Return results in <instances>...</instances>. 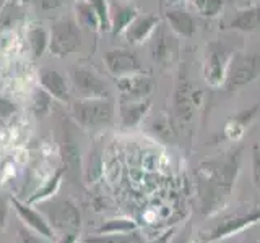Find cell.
Masks as SVG:
<instances>
[{
    "label": "cell",
    "mask_w": 260,
    "mask_h": 243,
    "mask_svg": "<svg viewBox=\"0 0 260 243\" xmlns=\"http://www.w3.org/2000/svg\"><path fill=\"white\" fill-rule=\"evenodd\" d=\"M52 99L54 97L49 93H46L43 88H39L32 93L31 110H32V113H35L36 118H44L49 115V112H51V109H52Z\"/></svg>",
    "instance_id": "24"
},
{
    "label": "cell",
    "mask_w": 260,
    "mask_h": 243,
    "mask_svg": "<svg viewBox=\"0 0 260 243\" xmlns=\"http://www.w3.org/2000/svg\"><path fill=\"white\" fill-rule=\"evenodd\" d=\"M154 39L151 43V57L158 63L161 65H169L173 62V57H174V43H173V37L169 36V32L165 28H156L154 31Z\"/></svg>",
    "instance_id": "18"
},
{
    "label": "cell",
    "mask_w": 260,
    "mask_h": 243,
    "mask_svg": "<svg viewBox=\"0 0 260 243\" xmlns=\"http://www.w3.org/2000/svg\"><path fill=\"white\" fill-rule=\"evenodd\" d=\"M143 235L138 230L122 233H94L81 240V243H143Z\"/></svg>",
    "instance_id": "21"
},
{
    "label": "cell",
    "mask_w": 260,
    "mask_h": 243,
    "mask_svg": "<svg viewBox=\"0 0 260 243\" xmlns=\"http://www.w3.org/2000/svg\"><path fill=\"white\" fill-rule=\"evenodd\" d=\"M72 104V115L80 127L89 132H100L109 128L116 118V107L109 97L94 99H77Z\"/></svg>",
    "instance_id": "3"
},
{
    "label": "cell",
    "mask_w": 260,
    "mask_h": 243,
    "mask_svg": "<svg viewBox=\"0 0 260 243\" xmlns=\"http://www.w3.org/2000/svg\"><path fill=\"white\" fill-rule=\"evenodd\" d=\"M165 20L169 24V28L182 37L190 39L197 32L195 18L189 12L182 10V8H168L165 12Z\"/></svg>",
    "instance_id": "16"
},
{
    "label": "cell",
    "mask_w": 260,
    "mask_h": 243,
    "mask_svg": "<svg viewBox=\"0 0 260 243\" xmlns=\"http://www.w3.org/2000/svg\"><path fill=\"white\" fill-rule=\"evenodd\" d=\"M100 20V31H111V12L108 0H88Z\"/></svg>",
    "instance_id": "27"
},
{
    "label": "cell",
    "mask_w": 260,
    "mask_h": 243,
    "mask_svg": "<svg viewBox=\"0 0 260 243\" xmlns=\"http://www.w3.org/2000/svg\"><path fill=\"white\" fill-rule=\"evenodd\" d=\"M55 243H80L78 232H65L60 235L59 238H57Z\"/></svg>",
    "instance_id": "35"
},
{
    "label": "cell",
    "mask_w": 260,
    "mask_h": 243,
    "mask_svg": "<svg viewBox=\"0 0 260 243\" xmlns=\"http://www.w3.org/2000/svg\"><path fill=\"white\" fill-rule=\"evenodd\" d=\"M10 205L13 206L16 216L21 219V222L28 227V229L35 230L36 233L43 235L46 238H54V229L49 222L46 221V217L39 213L38 209L31 208L29 205H24L18 198H10Z\"/></svg>",
    "instance_id": "12"
},
{
    "label": "cell",
    "mask_w": 260,
    "mask_h": 243,
    "mask_svg": "<svg viewBox=\"0 0 260 243\" xmlns=\"http://www.w3.org/2000/svg\"><path fill=\"white\" fill-rule=\"evenodd\" d=\"M166 2H168L169 5H177V4H181L182 0H166Z\"/></svg>",
    "instance_id": "37"
},
{
    "label": "cell",
    "mask_w": 260,
    "mask_h": 243,
    "mask_svg": "<svg viewBox=\"0 0 260 243\" xmlns=\"http://www.w3.org/2000/svg\"><path fill=\"white\" fill-rule=\"evenodd\" d=\"M159 16L156 15H140L138 13L135 16V20L127 26V29L124 31V36L127 39L128 44L132 46H140L143 43H146L153 32L156 31V28L159 26Z\"/></svg>",
    "instance_id": "14"
},
{
    "label": "cell",
    "mask_w": 260,
    "mask_h": 243,
    "mask_svg": "<svg viewBox=\"0 0 260 243\" xmlns=\"http://www.w3.org/2000/svg\"><path fill=\"white\" fill-rule=\"evenodd\" d=\"M250 172H252V183L260 191V144L252 146L250 152Z\"/></svg>",
    "instance_id": "29"
},
{
    "label": "cell",
    "mask_w": 260,
    "mask_h": 243,
    "mask_svg": "<svg viewBox=\"0 0 260 243\" xmlns=\"http://www.w3.org/2000/svg\"><path fill=\"white\" fill-rule=\"evenodd\" d=\"M117 88L120 93V102H137L148 99L156 88V83L145 73H135V75L117 78Z\"/></svg>",
    "instance_id": "10"
},
{
    "label": "cell",
    "mask_w": 260,
    "mask_h": 243,
    "mask_svg": "<svg viewBox=\"0 0 260 243\" xmlns=\"http://www.w3.org/2000/svg\"><path fill=\"white\" fill-rule=\"evenodd\" d=\"M49 51L52 55L63 59L69 57L80 49L83 43V32L77 20L73 18H60L54 23V26L49 32Z\"/></svg>",
    "instance_id": "5"
},
{
    "label": "cell",
    "mask_w": 260,
    "mask_h": 243,
    "mask_svg": "<svg viewBox=\"0 0 260 243\" xmlns=\"http://www.w3.org/2000/svg\"><path fill=\"white\" fill-rule=\"evenodd\" d=\"M18 243H52V240L43 237L24 225L18 230Z\"/></svg>",
    "instance_id": "31"
},
{
    "label": "cell",
    "mask_w": 260,
    "mask_h": 243,
    "mask_svg": "<svg viewBox=\"0 0 260 243\" xmlns=\"http://www.w3.org/2000/svg\"><path fill=\"white\" fill-rule=\"evenodd\" d=\"M260 222V208H249L246 211H236V213L224 214L216 221L200 229L197 235V243H215L224 240L231 235L249 229L250 225Z\"/></svg>",
    "instance_id": "2"
},
{
    "label": "cell",
    "mask_w": 260,
    "mask_h": 243,
    "mask_svg": "<svg viewBox=\"0 0 260 243\" xmlns=\"http://www.w3.org/2000/svg\"><path fill=\"white\" fill-rule=\"evenodd\" d=\"M174 233H176V229H174V227H171L169 230L162 232L159 237L153 238V240H148V241H143V243H171V241H173V238H174Z\"/></svg>",
    "instance_id": "34"
},
{
    "label": "cell",
    "mask_w": 260,
    "mask_h": 243,
    "mask_svg": "<svg viewBox=\"0 0 260 243\" xmlns=\"http://www.w3.org/2000/svg\"><path fill=\"white\" fill-rule=\"evenodd\" d=\"M49 31L43 26H32L28 31V44L29 51L35 59H41L49 49Z\"/></svg>",
    "instance_id": "22"
},
{
    "label": "cell",
    "mask_w": 260,
    "mask_h": 243,
    "mask_svg": "<svg viewBox=\"0 0 260 243\" xmlns=\"http://www.w3.org/2000/svg\"><path fill=\"white\" fill-rule=\"evenodd\" d=\"M190 2L203 18H216L224 8V0H190Z\"/></svg>",
    "instance_id": "26"
},
{
    "label": "cell",
    "mask_w": 260,
    "mask_h": 243,
    "mask_svg": "<svg viewBox=\"0 0 260 243\" xmlns=\"http://www.w3.org/2000/svg\"><path fill=\"white\" fill-rule=\"evenodd\" d=\"M60 177H62V170H57V172L54 174V177L51 178V180L47 182V185L44 186L43 190H39L35 196H32L29 201L32 202V201H38V199H46V198H49L51 194H54V191H55V188L59 186V182H60Z\"/></svg>",
    "instance_id": "30"
},
{
    "label": "cell",
    "mask_w": 260,
    "mask_h": 243,
    "mask_svg": "<svg viewBox=\"0 0 260 243\" xmlns=\"http://www.w3.org/2000/svg\"><path fill=\"white\" fill-rule=\"evenodd\" d=\"M150 109H151L150 99H143L137 102H120V109H119L120 127L125 130L138 127Z\"/></svg>",
    "instance_id": "17"
},
{
    "label": "cell",
    "mask_w": 260,
    "mask_h": 243,
    "mask_svg": "<svg viewBox=\"0 0 260 243\" xmlns=\"http://www.w3.org/2000/svg\"><path fill=\"white\" fill-rule=\"evenodd\" d=\"M203 101V93L187 78L185 73H179L174 94H173V107L176 117L182 124H189L193 120L195 112L199 110Z\"/></svg>",
    "instance_id": "6"
},
{
    "label": "cell",
    "mask_w": 260,
    "mask_h": 243,
    "mask_svg": "<svg viewBox=\"0 0 260 243\" xmlns=\"http://www.w3.org/2000/svg\"><path fill=\"white\" fill-rule=\"evenodd\" d=\"M103 60L106 63V68L116 78L143 73L140 59H138L135 52L128 51V49H112V51H108L103 55Z\"/></svg>",
    "instance_id": "11"
},
{
    "label": "cell",
    "mask_w": 260,
    "mask_h": 243,
    "mask_svg": "<svg viewBox=\"0 0 260 243\" xmlns=\"http://www.w3.org/2000/svg\"><path fill=\"white\" fill-rule=\"evenodd\" d=\"M7 4H8V0H0V13H2V10L5 8Z\"/></svg>",
    "instance_id": "36"
},
{
    "label": "cell",
    "mask_w": 260,
    "mask_h": 243,
    "mask_svg": "<svg viewBox=\"0 0 260 243\" xmlns=\"http://www.w3.org/2000/svg\"><path fill=\"white\" fill-rule=\"evenodd\" d=\"M239 164L241 148L200 164L197 180L202 214L213 216L224 205L239 174Z\"/></svg>",
    "instance_id": "1"
},
{
    "label": "cell",
    "mask_w": 260,
    "mask_h": 243,
    "mask_svg": "<svg viewBox=\"0 0 260 243\" xmlns=\"http://www.w3.org/2000/svg\"><path fill=\"white\" fill-rule=\"evenodd\" d=\"M39 85L54 99L65 104L72 102V89L69 86L67 78L60 71H57L54 68H43L39 71Z\"/></svg>",
    "instance_id": "13"
},
{
    "label": "cell",
    "mask_w": 260,
    "mask_h": 243,
    "mask_svg": "<svg viewBox=\"0 0 260 243\" xmlns=\"http://www.w3.org/2000/svg\"><path fill=\"white\" fill-rule=\"evenodd\" d=\"M111 12V32L112 36L124 34L127 26L135 20L138 10L134 5L128 4H112L109 5Z\"/></svg>",
    "instance_id": "19"
},
{
    "label": "cell",
    "mask_w": 260,
    "mask_h": 243,
    "mask_svg": "<svg viewBox=\"0 0 260 243\" xmlns=\"http://www.w3.org/2000/svg\"><path fill=\"white\" fill-rule=\"evenodd\" d=\"M72 91L78 99H94V97H109L108 83L89 68L75 67L69 71Z\"/></svg>",
    "instance_id": "9"
},
{
    "label": "cell",
    "mask_w": 260,
    "mask_h": 243,
    "mask_svg": "<svg viewBox=\"0 0 260 243\" xmlns=\"http://www.w3.org/2000/svg\"><path fill=\"white\" fill-rule=\"evenodd\" d=\"M67 0H36L38 8L41 12H54L57 8H60L62 5H65Z\"/></svg>",
    "instance_id": "32"
},
{
    "label": "cell",
    "mask_w": 260,
    "mask_h": 243,
    "mask_svg": "<svg viewBox=\"0 0 260 243\" xmlns=\"http://www.w3.org/2000/svg\"><path fill=\"white\" fill-rule=\"evenodd\" d=\"M15 113H16V104L8 99V97L0 96V125L7 127L12 122Z\"/></svg>",
    "instance_id": "28"
},
{
    "label": "cell",
    "mask_w": 260,
    "mask_h": 243,
    "mask_svg": "<svg viewBox=\"0 0 260 243\" xmlns=\"http://www.w3.org/2000/svg\"><path fill=\"white\" fill-rule=\"evenodd\" d=\"M260 78V54H236L231 57L224 85L228 89L244 88Z\"/></svg>",
    "instance_id": "7"
},
{
    "label": "cell",
    "mask_w": 260,
    "mask_h": 243,
    "mask_svg": "<svg viewBox=\"0 0 260 243\" xmlns=\"http://www.w3.org/2000/svg\"><path fill=\"white\" fill-rule=\"evenodd\" d=\"M38 211L46 217L49 225L54 232H78L81 225L80 211L75 206V202L69 198L49 196L43 201H39Z\"/></svg>",
    "instance_id": "4"
},
{
    "label": "cell",
    "mask_w": 260,
    "mask_h": 243,
    "mask_svg": "<svg viewBox=\"0 0 260 243\" xmlns=\"http://www.w3.org/2000/svg\"><path fill=\"white\" fill-rule=\"evenodd\" d=\"M10 213V201H8L2 193H0V229H4Z\"/></svg>",
    "instance_id": "33"
},
{
    "label": "cell",
    "mask_w": 260,
    "mask_h": 243,
    "mask_svg": "<svg viewBox=\"0 0 260 243\" xmlns=\"http://www.w3.org/2000/svg\"><path fill=\"white\" fill-rule=\"evenodd\" d=\"M231 57V52L221 43H210L207 46L205 62H203V78L210 88H221L224 85Z\"/></svg>",
    "instance_id": "8"
},
{
    "label": "cell",
    "mask_w": 260,
    "mask_h": 243,
    "mask_svg": "<svg viewBox=\"0 0 260 243\" xmlns=\"http://www.w3.org/2000/svg\"><path fill=\"white\" fill-rule=\"evenodd\" d=\"M260 110V104H254L252 107L242 110L239 113L233 115L230 120L226 122L224 125V136L228 138L230 141H239L241 138L246 133L247 127L254 122V118L257 117V113Z\"/></svg>",
    "instance_id": "15"
},
{
    "label": "cell",
    "mask_w": 260,
    "mask_h": 243,
    "mask_svg": "<svg viewBox=\"0 0 260 243\" xmlns=\"http://www.w3.org/2000/svg\"><path fill=\"white\" fill-rule=\"evenodd\" d=\"M230 28L241 32H252L260 28V5L242 8L230 21Z\"/></svg>",
    "instance_id": "20"
},
{
    "label": "cell",
    "mask_w": 260,
    "mask_h": 243,
    "mask_svg": "<svg viewBox=\"0 0 260 243\" xmlns=\"http://www.w3.org/2000/svg\"><path fill=\"white\" fill-rule=\"evenodd\" d=\"M132 230H137L135 221L128 217H114V219H108L106 222H103V225L98 227L96 233H122Z\"/></svg>",
    "instance_id": "25"
},
{
    "label": "cell",
    "mask_w": 260,
    "mask_h": 243,
    "mask_svg": "<svg viewBox=\"0 0 260 243\" xmlns=\"http://www.w3.org/2000/svg\"><path fill=\"white\" fill-rule=\"evenodd\" d=\"M75 13H77V21L81 28H86L88 31H100V20H98V15L93 10V7L89 5L88 0H81L77 2L75 5Z\"/></svg>",
    "instance_id": "23"
},
{
    "label": "cell",
    "mask_w": 260,
    "mask_h": 243,
    "mask_svg": "<svg viewBox=\"0 0 260 243\" xmlns=\"http://www.w3.org/2000/svg\"><path fill=\"white\" fill-rule=\"evenodd\" d=\"M171 243H173V241H171Z\"/></svg>",
    "instance_id": "38"
}]
</instances>
